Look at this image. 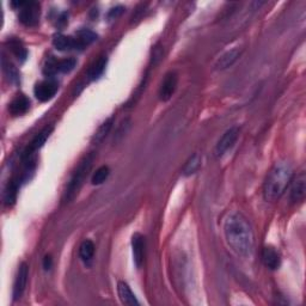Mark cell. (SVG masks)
Instances as JSON below:
<instances>
[{"label":"cell","instance_id":"6da1fadb","mask_svg":"<svg viewBox=\"0 0 306 306\" xmlns=\"http://www.w3.org/2000/svg\"><path fill=\"white\" fill-rule=\"evenodd\" d=\"M224 233L229 247L242 257L251 256L255 247V235L250 222L240 213H232L226 218Z\"/></svg>","mask_w":306,"mask_h":306},{"label":"cell","instance_id":"7a4b0ae2","mask_svg":"<svg viewBox=\"0 0 306 306\" xmlns=\"http://www.w3.org/2000/svg\"><path fill=\"white\" fill-rule=\"evenodd\" d=\"M292 181V168L287 161L276 163L266 178L263 196L269 202L279 200Z\"/></svg>","mask_w":306,"mask_h":306},{"label":"cell","instance_id":"3957f363","mask_svg":"<svg viewBox=\"0 0 306 306\" xmlns=\"http://www.w3.org/2000/svg\"><path fill=\"white\" fill-rule=\"evenodd\" d=\"M93 163V154H88L84 159H83L80 163H79L77 170L74 171V174L72 175L70 179V183H68L66 192H65L64 195V201L65 202H70L77 195L79 189L81 188L83 183H84L86 176H88L90 169L92 167Z\"/></svg>","mask_w":306,"mask_h":306},{"label":"cell","instance_id":"277c9868","mask_svg":"<svg viewBox=\"0 0 306 306\" xmlns=\"http://www.w3.org/2000/svg\"><path fill=\"white\" fill-rule=\"evenodd\" d=\"M13 6H18L19 9V21L25 27H36L39 22V4L36 2H19L12 3Z\"/></svg>","mask_w":306,"mask_h":306},{"label":"cell","instance_id":"5b68a950","mask_svg":"<svg viewBox=\"0 0 306 306\" xmlns=\"http://www.w3.org/2000/svg\"><path fill=\"white\" fill-rule=\"evenodd\" d=\"M239 135V129L237 127H231L224 133V135L219 139L214 149V154L217 157H222L231 147L235 145Z\"/></svg>","mask_w":306,"mask_h":306},{"label":"cell","instance_id":"8992f818","mask_svg":"<svg viewBox=\"0 0 306 306\" xmlns=\"http://www.w3.org/2000/svg\"><path fill=\"white\" fill-rule=\"evenodd\" d=\"M59 85L55 80H43L36 84L34 92L39 102H48L56 95Z\"/></svg>","mask_w":306,"mask_h":306},{"label":"cell","instance_id":"52a82bcc","mask_svg":"<svg viewBox=\"0 0 306 306\" xmlns=\"http://www.w3.org/2000/svg\"><path fill=\"white\" fill-rule=\"evenodd\" d=\"M53 45L57 50L61 52H67V50H81L85 48L80 39L77 36L72 37V36H65V35H56L53 39Z\"/></svg>","mask_w":306,"mask_h":306},{"label":"cell","instance_id":"ba28073f","mask_svg":"<svg viewBox=\"0 0 306 306\" xmlns=\"http://www.w3.org/2000/svg\"><path fill=\"white\" fill-rule=\"evenodd\" d=\"M53 129H54L53 126L48 125V126H46V127L43 128L42 131L38 133V134H36L35 138L31 140V142L29 144L28 147L23 152V158H29L32 153H35L36 151H38L39 149H41V147L46 144L47 140H48L50 134H52Z\"/></svg>","mask_w":306,"mask_h":306},{"label":"cell","instance_id":"9c48e42d","mask_svg":"<svg viewBox=\"0 0 306 306\" xmlns=\"http://www.w3.org/2000/svg\"><path fill=\"white\" fill-rule=\"evenodd\" d=\"M177 81L178 78L175 72H169L168 74H165L159 88V93H158L160 100L167 102V100L171 98L172 95H174L176 91V88H177Z\"/></svg>","mask_w":306,"mask_h":306},{"label":"cell","instance_id":"30bf717a","mask_svg":"<svg viewBox=\"0 0 306 306\" xmlns=\"http://www.w3.org/2000/svg\"><path fill=\"white\" fill-rule=\"evenodd\" d=\"M28 276H29V267L27 263H22L18 268L16 279H14L13 283V299L18 300L23 296L25 287L28 283Z\"/></svg>","mask_w":306,"mask_h":306},{"label":"cell","instance_id":"8fae6325","mask_svg":"<svg viewBox=\"0 0 306 306\" xmlns=\"http://www.w3.org/2000/svg\"><path fill=\"white\" fill-rule=\"evenodd\" d=\"M132 249L135 266L140 268L144 263V257H145V240L140 233H135L132 237Z\"/></svg>","mask_w":306,"mask_h":306},{"label":"cell","instance_id":"7c38bea8","mask_svg":"<svg viewBox=\"0 0 306 306\" xmlns=\"http://www.w3.org/2000/svg\"><path fill=\"white\" fill-rule=\"evenodd\" d=\"M262 261H263L264 266L272 271H276L281 266V257L278 251L272 247H266L263 251H262Z\"/></svg>","mask_w":306,"mask_h":306},{"label":"cell","instance_id":"4fadbf2b","mask_svg":"<svg viewBox=\"0 0 306 306\" xmlns=\"http://www.w3.org/2000/svg\"><path fill=\"white\" fill-rule=\"evenodd\" d=\"M29 108H30V100H29L28 97L24 95H18L10 103L9 110L13 116H21V115L28 113Z\"/></svg>","mask_w":306,"mask_h":306},{"label":"cell","instance_id":"5bb4252c","mask_svg":"<svg viewBox=\"0 0 306 306\" xmlns=\"http://www.w3.org/2000/svg\"><path fill=\"white\" fill-rule=\"evenodd\" d=\"M306 193V177L305 174H300L291 188V200L293 202H300L304 200Z\"/></svg>","mask_w":306,"mask_h":306},{"label":"cell","instance_id":"9a60e30c","mask_svg":"<svg viewBox=\"0 0 306 306\" xmlns=\"http://www.w3.org/2000/svg\"><path fill=\"white\" fill-rule=\"evenodd\" d=\"M117 293L120 297V300L122 304L125 305H139V301L134 296V293L132 292V290L129 289V286L124 281H120L117 283Z\"/></svg>","mask_w":306,"mask_h":306},{"label":"cell","instance_id":"2e32d148","mask_svg":"<svg viewBox=\"0 0 306 306\" xmlns=\"http://www.w3.org/2000/svg\"><path fill=\"white\" fill-rule=\"evenodd\" d=\"M240 56V50L239 49H232L226 52L224 55H221L219 57V60L215 64V68L217 70H226V68L231 67L233 64L238 60V57Z\"/></svg>","mask_w":306,"mask_h":306},{"label":"cell","instance_id":"e0dca14e","mask_svg":"<svg viewBox=\"0 0 306 306\" xmlns=\"http://www.w3.org/2000/svg\"><path fill=\"white\" fill-rule=\"evenodd\" d=\"M108 59L107 56H99L95 63H93L91 66H90L89 71H88V75L90 79L95 80V79H98L100 75L103 74L104 70H106Z\"/></svg>","mask_w":306,"mask_h":306},{"label":"cell","instance_id":"ac0fdd59","mask_svg":"<svg viewBox=\"0 0 306 306\" xmlns=\"http://www.w3.org/2000/svg\"><path fill=\"white\" fill-rule=\"evenodd\" d=\"M9 48L18 60L24 61L25 59H27L28 52H27V49H25V47L23 46V43H22L21 41H18V39H16V38L10 39Z\"/></svg>","mask_w":306,"mask_h":306},{"label":"cell","instance_id":"d6986e66","mask_svg":"<svg viewBox=\"0 0 306 306\" xmlns=\"http://www.w3.org/2000/svg\"><path fill=\"white\" fill-rule=\"evenodd\" d=\"M93 254H95V246H93L91 240H85V242H83L80 248H79V256H80L81 260L85 262L91 261Z\"/></svg>","mask_w":306,"mask_h":306},{"label":"cell","instance_id":"ffe728a7","mask_svg":"<svg viewBox=\"0 0 306 306\" xmlns=\"http://www.w3.org/2000/svg\"><path fill=\"white\" fill-rule=\"evenodd\" d=\"M201 164V158L197 153L193 154L192 157L189 158L188 161H187L185 165V169H183V172H185L186 176H190L199 170Z\"/></svg>","mask_w":306,"mask_h":306},{"label":"cell","instance_id":"44dd1931","mask_svg":"<svg viewBox=\"0 0 306 306\" xmlns=\"http://www.w3.org/2000/svg\"><path fill=\"white\" fill-rule=\"evenodd\" d=\"M3 67H4V72H5L7 78H9V80L11 83L17 84V83L19 81V74H18V71L16 70V67H14L9 60H6L5 57L3 59Z\"/></svg>","mask_w":306,"mask_h":306},{"label":"cell","instance_id":"7402d4cb","mask_svg":"<svg viewBox=\"0 0 306 306\" xmlns=\"http://www.w3.org/2000/svg\"><path fill=\"white\" fill-rule=\"evenodd\" d=\"M109 175H110V169L108 168L107 165H103V167L98 168L92 176V185L95 186L102 185V183L106 182V179L109 177Z\"/></svg>","mask_w":306,"mask_h":306},{"label":"cell","instance_id":"603a6c76","mask_svg":"<svg viewBox=\"0 0 306 306\" xmlns=\"http://www.w3.org/2000/svg\"><path fill=\"white\" fill-rule=\"evenodd\" d=\"M17 192H18V185L14 181L9 183L7 186V189L5 190V196H4V200H5V203L7 206H11V205L14 203L17 197Z\"/></svg>","mask_w":306,"mask_h":306},{"label":"cell","instance_id":"cb8c5ba5","mask_svg":"<svg viewBox=\"0 0 306 306\" xmlns=\"http://www.w3.org/2000/svg\"><path fill=\"white\" fill-rule=\"evenodd\" d=\"M77 61L73 57H66V59L57 60V71L61 73H70L71 71L74 70Z\"/></svg>","mask_w":306,"mask_h":306},{"label":"cell","instance_id":"d4e9b609","mask_svg":"<svg viewBox=\"0 0 306 306\" xmlns=\"http://www.w3.org/2000/svg\"><path fill=\"white\" fill-rule=\"evenodd\" d=\"M77 37L79 39H80L83 45H84L86 47L88 45H91L92 42L96 41V39H97V35L93 31L89 30V29H83V30L78 31Z\"/></svg>","mask_w":306,"mask_h":306},{"label":"cell","instance_id":"484cf974","mask_svg":"<svg viewBox=\"0 0 306 306\" xmlns=\"http://www.w3.org/2000/svg\"><path fill=\"white\" fill-rule=\"evenodd\" d=\"M113 122H114L113 118H109V120H107L102 126H100V127L98 128V131H97V133H96V135H95L96 141L100 142L104 138H106V136L108 135V133L110 132L111 126H113Z\"/></svg>","mask_w":306,"mask_h":306},{"label":"cell","instance_id":"4316f807","mask_svg":"<svg viewBox=\"0 0 306 306\" xmlns=\"http://www.w3.org/2000/svg\"><path fill=\"white\" fill-rule=\"evenodd\" d=\"M43 72H45L46 75H49V77L59 73V71H57V60L49 59L47 61L45 65V68H43Z\"/></svg>","mask_w":306,"mask_h":306},{"label":"cell","instance_id":"83f0119b","mask_svg":"<svg viewBox=\"0 0 306 306\" xmlns=\"http://www.w3.org/2000/svg\"><path fill=\"white\" fill-rule=\"evenodd\" d=\"M124 7L122 6H116V7H114V9H111L110 10V12H109V18H111V19H114V18H117L118 16H120V14L124 12Z\"/></svg>","mask_w":306,"mask_h":306},{"label":"cell","instance_id":"f1b7e54d","mask_svg":"<svg viewBox=\"0 0 306 306\" xmlns=\"http://www.w3.org/2000/svg\"><path fill=\"white\" fill-rule=\"evenodd\" d=\"M52 264H53L52 257H50V256H46L45 260H43V267H45L46 271H48V269L52 268Z\"/></svg>","mask_w":306,"mask_h":306}]
</instances>
